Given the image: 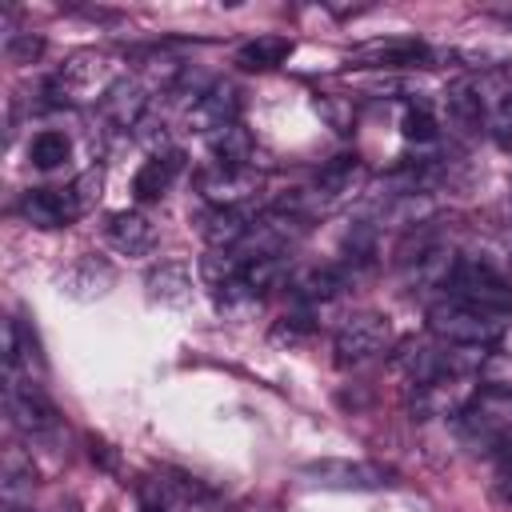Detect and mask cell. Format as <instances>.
<instances>
[{"mask_svg": "<svg viewBox=\"0 0 512 512\" xmlns=\"http://www.w3.org/2000/svg\"><path fill=\"white\" fill-rule=\"evenodd\" d=\"M4 408H8V420L12 428H20L24 436H48L60 428V416H56V404L44 396V388L32 380V376H16V372H4Z\"/></svg>", "mask_w": 512, "mask_h": 512, "instance_id": "cell-3", "label": "cell"}, {"mask_svg": "<svg viewBox=\"0 0 512 512\" xmlns=\"http://www.w3.org/2000/svg\"><path fill=\"white\" fill-rule=\"evenodd\" d=\"M116 84H120V68L108 52H76L48 80V100L52 104H88V100H104Z\"/></svg>", "mask_w": 512, "mask_h": 512, "instance_id": "cell-2", "label": "cell"}, {"mask_svg": "<svg viewBox=\"0 0 512 512\" xmlns=\"http://www.w3.org/2000/svg\"><path fill=\"white\" fill-rule=\"evenodd\" d=\"M400 132H404V140L428 144V140H436V116L428 108H408L400 120Z\"/></svg>", "mask_w": 512, "mask_h": 512, "instance_id": "cell-27", "label": "cell"}, {"mask_svg": "<svg viewBox=\"0 0 512 512\" xmlns=\"http://www.w3.org/2000/svg\"><path fill=\"white\" fill-rule=\"evenodd\" d=\"M288 288L296 300L304 304H320V300H332L344 292V272L332 268V264H312V268H300L288 276Z\"/></svg>", "mask_w": 512, "mask_h": 512, "instance_id": "cell-19", "label": "cell"}, {"mask_svg": "<svg viewBox=\"0 0 512 512\" xmlns=\"http://www.w3.org/2000/svg\"><path fill=\"white\" fill-rule=\"evenodd\" d=\"M316 324H312V316L308 312H292V316H280L276 324H272V340H288V344H300L308 332H312Z\"/></svg>", "mask_w": 512, "mask_h": 512, "instance_id": "cell-28", "label": "cell"}, {"mask_svg": "<svg viewBox=\"0 0 512 512\" xmlns=\"http://www.w3.org/2000/svg\"><path fill=\"white\" fill-rule=\"evenodd\" d=\"M112 284V268L104 264V260H96V256H84V260H76L68 272H64V288L72 292V296H100L104 288Z\"/></svg>", "mask_w": 512, "mask_h": 512, "instance_id": "cell-25", "label": "cell"}, {"mask_svg": "<svg viewBox=\"0 0 512 512\" xmlns=\"http://www.w3.org/2000/svg\"><path fill=\"white\" fill-rule=\"evenodd\" d=\"M252 220L240 212V208H204L200 212V236L208 240V248L216 252H232L244 244Z\"/></svg>", "mask_w": 512, "mask_h": 512, "instance_id": "cell-13", "label": "cell"}, {"mask_svg": "<svg viewBox=\"0 0 512 512\" xmlns=\"http://www.w3.org/2000/svg\"><path fill=\"white\" fill-rule=\"evenodd\" d=\"M252 132L244 124H228L220 132H212V156L220 160V168H244L252 160Z\"/></svg>", "mask_w": 512, "mask_h": 512, "instance_id": "cell-24", "label": "cell"}, {"mask_svg": "<svg viewBox=\"0 0 512 512\" xmlns=\"http://www.w3.org/2000/svg\"><path fill=\"white\" fill-rule=\"evenodd\" d=\"M364 184H368L364 160L344 152V156H332V160L320 168V176H316V196H320V204L332 212V208H340L344 200H352Z\"/></svg>", "mask_w": 512, "mask_h": 512, "instance_id": "cell-10", "label": "cell"}, {"mask_svg": "<svg viewBox=\"0 0 512 512\" xmlns=\"http://www.w3.org/2000/svg\"><path fill=\"white\" fill-rule=\"evenodd\" d=\"M444 108H448V124H452L456 132H464V136L480 132V124H484V104H480L476 84H468V80L452 84L448 96H444Z\"/></svg>", "mask_w": 512, "mask_h": 512, "instance_id": "cell-21", "label": "cell"}, {"mask_svg": "<svg viewBox=\"0 0 512 512\" xmlns=\"http://www.w3.org/2000/svg\"><path fill=\"white\" fill-rule=\"evenodd\" d=\"M472 400V384L468 376H440L428 384H416L412 392V416L416 420H432V416H460Z\"/></svg>", "mask_w": 512, "mask_h": 512, "instance_id": "cell-8", "label": "cell"}, {"mask_svg": "<svg viewBox=\"0 0 512 512\" xmlns=\"http://www.w3.org/2000/svg\"><path fill=\"white\" fill-rule=\"evenodd\" d=\"M100 180H104V176H100V168H88V172H84V176L72 184V196L80 200V208H84V212H88V208L100 200Z\"/></svg>", "mask_w": 512, "mask_h": 512, "instance_id": "cell-30", "label": "cell"}, {"mask_svg": "<svg viewBox=\"0 0 512 512\" xmlns=\"http://www.w3.org/2000/svg\"><path fill=\"white\" fill-rule=\"evenodd\" d=\"M288 56H292V40L288 36H256L236 52V64L244 72H268V68H280Z\"/></svg>", "mask_w": 512, "mask_h": 512, "instance_id": "cell-23", "label": "cell"}, {"mask_svg": "<svg viewBox=\"0 0 512 512\" xmlns=\"http://www.w3.org/2000/svg\"><path fill=\"white\" fill-rule=\"evenodd\" d=\"M448 296L476 304V308H488V312H504V316L512 312V284L484 260H460L452 280H448Z\"/></svg>", "mask_w": 512, "mask_h": 512, "instance_id": "cell-4", "label": "cell"}, {"mask_svg": "<svg viewBox=\"0 0 512 512\" xmlns=\"http://www.w3.org/2000/svg\"><path fill=\"white\" fill-rule=\"evenodd\" d=\"M352 60L368 68H432L436 52L420 40H372V44H360Z\"/></svg>", "mask_w": 512, "mask_h": 512, "instance_id": "cell-11", "label": "cell"}, {"mask_svg": "<svg viewBox=\"0 0 512 512\" xmlns=\"http://www.w3.org/2000/svg\"><path fill=\"white\" fill-rule=\"evenodd\" d=\"M144 288H148L152 300L180 308V304L192 300V272H188V264H180V260H164V264H156V268L144 276Z\"/></svg>", "mask_w": 512, "mask_h": 512, "instance_id": "cell-16", "label": "cell"}, {"mask_svg": "<svg viewBox=\"0 0 512 512\" xmlns=\"http://www.w3.org/2000/svg\"><path fill=\"white\" fill-rule=\"evenodd\" d=\"M20 216L36 228H68L76 216H84L72 188H28L20 196Z\"/></svg>", "mask_w": 512, "mask_h": 512, "instance_id": "cell-9", "label": "cell"}, {"mask_svg": "<svg viewBox=\"0 0 512 512\" xmlns=\"http://www.w3.org/2000/svg\"><path fill=\"white\" fill-rule=\"evenodd\" d=\"M184 168V152H160V156H152L136 176H132V196L136 200H160L164 192H168V184L176 180V172Z\"/></svg>", "mask_w": 512, "mask_h": 512, "instance_id": "cell-20", "label": "cell"}, {"mask_svg": "<svg viewBox=\"0 0 512 512\" xmlns=\"http://www.w3.org/2000/svg\"><path fill=\"white\" fill-rule=\"evenodd\" d=\"M100 112H104L116 128L136 132V124H140V120H144V112H148L144 84H136V80H120V84L100 100Z\"/></svg>", "mask_w": 512, "mask_h": 512, "instance_id": "cell-17", "label": "cell"}, {"mask_svg": "<svg viewBox=\"0 0 512 512\" xmlns=\"http://www.w3.org/2000/svg\"><path fill=\"white\" fill-rule=\"evenodd\" d=\"M68 152H72L68 136H64V132H52V128L36 132V136H32V144H28V156H32V164H36V168H56V164H64V160H68Z\"/></svg>", "mask_w": 512, "mask_h": 512, "instance_id": "cell-26", "label": "cell"}, {"mask_svg": "<svg viewBox=\"0 0 512 512\" xmlns=\"http://www.w3.org/2000/svg\"><path fill=\"white\" fill-rule=\"evenodd\" d=\"M428 332L452 348H488L508 332V316L448 296L428 308Z\"/></svg>", "mask_w": 512, "mask_h": 512, "instance_id": "cell-1", "label": "cell"}, {"mask_svg": "<svg viewBox=\"0 0 512 512\" xmlns=\"http://www.w3.org/2000/svg\"><path fill=\"white\" fill-rule=\"evenodd\" d=\"M236 116H240V92H236V84H228V80L208 84V88L196 92L192 104L184 108L188 132H220V128H228V124H240Z\"/></svg>", "mask_w": 512, "mask_h": 512, "instance_id": "cell-7", "label": "cell"}, {"mask_svg": "<svg viewBox=\"0 0 512 512\" xmlns=\"http://www.w3.org/2000/svg\"><path fill=\"white\" fill-rule=\"evenodd\" d=\"M480 104H488V132L500 148H512V76H496L484 88L476 84Z\"/></svg>", "mask_w": 512, "mask_h": 512, "instance_id": "cell-14", "label": "cell"}, {"mask_svg": "<svg viewBox=\"0 0 512 512\" xmlns=\"http://www.w3.org/2000/svg\"><path fill=\"white\" fill-rule=\"evenodd\" d=\"M200 188H204L212 208H236L240 200H248L260 188V176L248 172V168H212L200 180Z\"/></svg>", "mask_w": 512, "mask_h": 512, "instance_id": "cell-12", "label": "cell"}, {"mask_svg": "<svg viewBox=\"0 0 512 512\" xmlns=\"http://www.w3.org/2000/svg\"><path fill=\"white\" fill-rule=\"evenodd\" d=\"M104 232H108L112 248H120V252H128V256H144V252L156 244V228H152V220L140 216V212H112L108 224H104Z\"/></svg>", "mask_w": 512, "mask_h": 512, "instance_id": "cell-15", "label": "cell"}, {"mask_svg": "<svg viewBox=\"0 0 512 512\" xmlns=\"http://www.w3.org/2000/svg\"><path fill=\"white\" fill-rule=\"evenodd\" d=\"M436 212V200L428 192H388L380 204V224L388 228H420Z\"/></svg>", "mask_w": 512, "mask_h": 512, "instance_id": "cell-18", "label": "cell"}, {"mask_svg": "<svg viewBox=\"0 0 512 512\" xmlns=\"http://www.w3.org/2000/svg\"><path fill=\"white\" fill-rule=\"evenodd\" d=\"M388 340H392V328L380 312H356L340 324L336 332V364L340 368H356V364H368L376 360L380 352H388Z\"/></svg>", "mask_w": 512, "mask_h": 512, "instance_id": "cell-5", "label": "cell"}, {"mask_svg": "<svg viewBox=\"0 0 512 512\" xmlns=\"http://www.w3.org/2000/svg\"><path fill=\"white\" fill-rule=\"evenodd\" d=\"M300 476H308L312 484H324V488H384L396 480L392 468L376 464V460H308L300 468Z\"/></svg>", "mask_w": 512, "mask_h": 512, "instance_id": "cell-6", "label": "cell"}, {"mask_svg": "<svg viewBox=\"0 0 512 512\" xmlns=\"http://www.w3.org/2000/svg\"><path fill=\"white\" fill-rule=\"evenodd\" d=\"M4 52H8V60H12V64H32V60L44 52V40H40V36H32V32H12Z\"/></svg>", "mask_w": 512, "mask_h": 512, "instance_id": "cell-29", "label": "cell"}, {"mask_svg": "<svg viewBox=\"0 0 512 512\" xmlns=\"http://www.w3.org/2000/svg\"><path fill=\"white\" fill-rule=\"evenodd\" d=\"M144 512H156V508H144Z\"/></svg>", "mask_w": 512, "mask_h": 512, "instance_id": "cell-31", "label": "cell"}, {"mask_svg": "<svg viewBox=\"0 0 512 512\" xmlns=\"http://www.w3.org/2000/svg\"><path fill=\"white\" fill-rule=\"evenodd\" d=\"M236 284H240L252 300H260L264 292L288 284V264H284V256H252V260H244Z\"/></svg>", "mask_w": 512, "mask_h": 512, "instance_id": "cell-22", "label": "cell"}]
</instances>
